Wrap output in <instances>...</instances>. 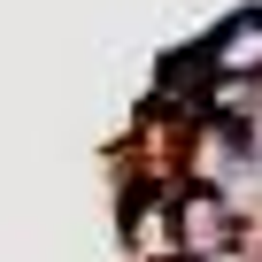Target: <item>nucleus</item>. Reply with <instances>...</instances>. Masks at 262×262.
Segmentation results:
<instances>
[{"label":"nucleus","instance_id":"nucleus-1","mask_svg":"<svg viewBox=\"0 0 262 262\" xmlns=\"http://www.w3.org/2000/svg\"><path fill=\"white\" fill-rule=\"evenodd\" d=\"M201 70H208V85H262V8L224 16L201 39Z\"/></svg>","mask_w":262,"mask_h":262}]
</instances>
